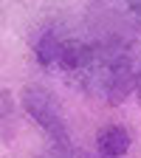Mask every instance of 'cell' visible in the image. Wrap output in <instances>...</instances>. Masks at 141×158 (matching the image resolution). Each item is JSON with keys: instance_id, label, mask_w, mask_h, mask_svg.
<instances>
[{"instance_id": "obj_1", "label": "cell", "mask_w": 141, "mask_h": 158, "mask_svg": "<svg viewBox=\"0 0 141 158\" xmlns=\"http://www.w3.org/2000/svg\"><path fill=\"white\" fill-rule=\"evenodd\" d=\"M73 79L79 90L96 102L118 105L135 90L138 68L133 62V48L122 34H102L90 40H73L68 65L62 71Z\"/></svg>"}, {"instance_id": "obj_2", "label": "cell", "mask_w": 141, "mask_h": 158, "mask_svg": "<svg viewBox=\"0 0 141 158\" xmlns=\"http://www.w3.org/2000/svg\"><path fill=\"white\" fill-rule=\"evenodd\" d=\"M23 107H26V113L34 118V122L45 130V135L51 138V144H54L59 152H65V155L73 152V138H71V130H68V124H65V116L59 113L56 99H54L45 88L28 85V88L23 90Z\"/></svg>"}, {"instance_id": "obj_3", "label": "cell", "mask_w": 141, "mask_h": 158, "mask_svg": "<svg viewBox=\"0 0 141 158\" xmlns=\"http://www.w3.org/2000/svg\"><path fill=\"white\" fill-rule=\"evenodd\" d=\"M90 11L96 23L110 34L141 31V0H93Z\"/></svg>"}, {"instance_id": "obj_4", "label": "cell", "mask_w": 141, "mask_h": 158, "mask_svg": "<svg viewBox=\"0 0 141 158\" xmlns=\"http://www.w3.org/2000/svg\"><path fill=\"white\" fill-rule=\"evenodd\" d=\"M31 48H34V56H37V62L43 68L62 73L65 65H68L71 48H73V37H68L62 28H56V26H43L34 34Z\"/></svg>"}, {"instance_id": "obj_5", "label": "cell", "mask_w": 141, "mask_h": 158, "mask_svg": "<svg viewBox=\"0 0 141 158\" xmlns=\"http://www.w3.org/2000/svg\"><path fill=\"white\" fill-rule=\"evenodd\" d=\"M130 144H133V135L122 124H102L99 133H96V150H99V155H105V158H122V155H127Z\"/></svg>"}, {"instance_id": "obj_6", "label": "cell", "mask_w": 141, "mask_h": 158, "mask_svg": "<svg viewBox=\"0 0 141 158\" xmlns=\"http://www.w3.org/2000/svg\"><path fill=\"white\" fill-rule=\"evenodd\" d=\"M135 96H138V105H141V68H138V79H135Z\"/></svg>"}, {"instance_id": "obj_7", "label": "cell", "mask_w": 141, "mask_h": 158, "mask_svg": "<svg viewBox=\"0 0 141 158\" xmlns=\"http://www.w3.org/2000/svg\"><path fill=\"white\" fill-rule=\"evenodd\" d=\"M93 158H105V155H99V152H96V155H93Z\"/></svg>"}]
</instances>
